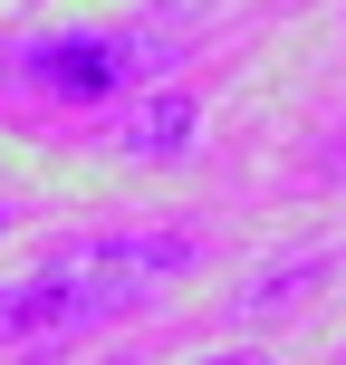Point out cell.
Returning a JSON list of instances; mask_svg holds the SVG:
<instances>
[{"label": "cell", "instance_id": "obj_1", "mask_svg": "<svg viewBox=\"0 0 346 365\" xmlns=\"http://www.w3.org/2000/svg\"><path fill=\"white\" fill-rule=\"evenodd\" d=\"M164 68V48L135 29H29L0 38V87L39 96V106H106V96L145 87Z\"/></svg>", "mask_w": 346, "mask_h": 365}, {"label": "cell", "instance_id": "obj_6", "mask_svg": "<svg viewBox=\"0 0 346 365\" xmlns=\"http://www.w3.org/2000/svg\"><path fill=\"white\" fill-rule=\"evenodd\" d=\"M202 365H270V356H202Z\"/></svg>", "mask_w": 346, "mask_h": 365}, {"label": "cell", "instance_id": "obj_3", "mask_svg": "<svg viewBox=\"0 0 346 365\" xmlns=\"http://www.w3.org/2000/svg\"><path fill=\"white\" fill-rule=\"evenodd\" d=\"M202 240L193 231H87L58 250V269H77L87 289H106L116 308H135V298H154L164 279H193Z\"/></svg>", "mask_w": 346, "mask_h": 365}, {"label": "cell", "instance_id": "obj_2", "mask_svg": "<svg viewBox=\"0 0 346 365\" xmlns=\"http://www.w3.org/2000/svg\"><path fill=\"white\" fill-rule=\"evenodd\" d=\"M96 317H116V298L106 289H87L77 269H19V279H0V356L10 365H39V356H58L77 327H96Z\"/></svg>", "mask_w": 346, "mask_h": 365}, {"label": "cell", "instance_id": "obj_5", "mask_svg": "<svg viewBox=\"0 0 346 365\" xmlns=\"http://www.w3.org/2000/svg\"><path fill=\"white\" fill-rule=\"evenodd\" d=\"M327 269H337V250H308V259H279V269H270V279H260V289H250V317L289 308V298H298V289H317V279H327Z\"/></svg>", "mask_w": 346, "mask_h": 365}, {"label": "cell", "instance_id": "obj_4", "mask_svg": "<svg viewBox=\"0 0 346 365\" xmlns=\"http://www.w3.org/2000/svg\"><path fill=\"white\" fill-rule=\"evenodd\" d=\"M116 145H126L135 164H183V154L202 145V106H193L183 87H154L145 106H135V125L116 135Z\"/></svg>", "mask_w": 346, "mask_h": 365}]
</instances>
